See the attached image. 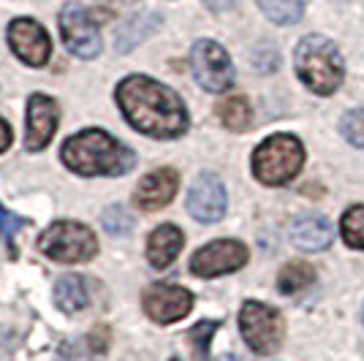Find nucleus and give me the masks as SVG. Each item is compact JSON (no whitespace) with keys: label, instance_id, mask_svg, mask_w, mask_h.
<instances>
[{"label":"nucleus","instance_id":"1","mask_svg":"<svg viewBox=\"0 0 364 361\" xmlns=\"http://www.w3.org/2000/svg\"><path fill=\"white\" fill-rule=\"evenodd\" d=\"M117 104L136 131L155 139H174L188 128V112L180 95L150 76L122 79L117 87Z\"/></svg>","mask_w":364,"mask_h":361},{"label":"nucleus","instance_id":"2","mask_svg":"<svg viewBox=\"0 0 364 361\" xmlns=\"http://www.w3.org/2000/svg\"><path fill=\"white\" fill-rule=\"evenodd\" d=\"M63 161L85 177H117L134 168L136 155L104 131H82L63 144Z\"/></svg>","mask_w":364,"mask_h":361},{"label":"nucleus","instance_id":"3","mask_svg":"<svg viewBox=\"0 0 364 361\" xmlns=\"http://www.w3.org/2000/svg\"><path fill=\"white\" fill-rule=\"evenodd\" d=\"M296 74L318 95H332L343 82V58L340 49L323 36H304L296 46Z\"/></svg>","mask_w":364,"mask_h":361},{"label":"nucleus","instance_id":"4","mask_svg":"<svg viewBox=\"0 0 364 361\" xmlns=\"http://www.w3.org/2000/svg\"><path fill=\"white\" fill-rule=\"evenodd\" d=\"M304 161V150L296 136L277 134L258 144L253 152V174L264 185H286L291 182Z\"/></svg>","mask_w":364,"mask_h":361},{"label":"nucleus","instance_id":"5","mask_svg":"<svg viewBox=\"0 0 364 361\" xmlns=\"http://www.w3.org/2000/svg\"><path fill=\"white\" fill-rule=\"evenodd\" d=\"M41 250L55 261L63 264H85L98 253V239L87 226L74 223V220H60L49 226L41 234Z\"/></svg>","mask_w":364,"mask_h":361},{"label":"nucleus","instance_id":"6","mask_svg":"<svg viewBox=\"0 0 364 361\" xmlns=\"http://www.w3.org/2000/svg\"><path fill=\"white\" fill-rule=\"evenodd\" d=\"M240 326H242L245 343L256 353H274L283 340V320L272 307L261 301H245L240 313Z\"/></svg>","mask_w":364,"mask_h":361},{"label":"nucleus","instance_id":"7","mask_svg":"<svg viewBox=\"0 0 364 361\" xmlns=\"http://www.w3.org/2000/svg\"><path fill=\"white\" fill-rule=\"evenodd\" d=\"M191 68L196 82L210 92H223L234 85V65L228 52L215 41H196L191 52Z\"/></svg>","mask_w":364,"mask_h":361},{"label":"nucleus","instance_id":"8","mask_svg":"<svg viewBox=\"0 0 364 361\" xmlns=\"http://www.w3.org/2000/svg\"><path fill=\"white\" fill-rule=\"evenodd\" d=\"M60 33L63 41L68 46V52L76 58H98L101 55V36L98 25L92 22L90 11L82 3H68L60 11Z\"/></svg>","mask_w":364,"mask_h":361},{"label":"nucleus","instance_id":"9","mask_svg":"<svg viewBox=\"0 0 364 361\" xmlns=\"http://www.w3.org/2000/svg\"><path fill=\"white\" fill-rule=\"evenodd\" d=\"M245 264H247V247L242 242L220 239L204 244L196 256L191 258V271L198 277H218V274L242 269Z\"/></svg>","mask_w":364,"mask_h":361},{"label":"nucleus","instance_id":"10","mask_svg":"<svg viewBox=\"0 0 364 361\" xmlns=\"http://www.w3.org/2000/svg\"><path fill=\"white\" fill-rule=\"evenodd\" d=\"M9 44L14 55L28 65H44L52 55V41L36 19H14L9 25Z\"/></svg>","mask_w":364,"mask_h":361},{"label":"nucleus","instance_id":"11","mask_svg":"<svg viewBox=\"0 0 364 361\" xmlns=\"http://www.w3.org/2000/svg\"><path fill=\"white\" fill-rule=\"evenodd\" d=\"M226 188L213 174H201L188 193V210L198 223H218L226 215Z\"/></svg>","mask_w":364,"mask_h":361},{"label":"nucleus","instance_id":"12","mask_svg":"<svg viewBox=\"0 0 364 361\" xmlns=\"http://www.w3.org/2000/svg\"><path fill=\"white\" fill-rule=\"evenodd\" d=\"M193 296L180 286H152L144 293V313L155 323H174L191 313Z\"/></svg>","mask_w":364,"mask_h":361},{"label":"nucleus","instance_id":"13","mask_svg":"<svg viewBox=\"0 0 364 361\" xmlns=\"http://www.w3.org/2000/svg\"><path fill=\"white\" fill-rule=\"evenodd\" d=\"M58 131V104L46 95H33L28 104V150H44Z\"/></svg>","mask_w":364,"mask_h":361},{"label":"nucleus","instance_id":"14","mask_svg":"<svg viewBox=\"0 0 364 361\" xmlns=\"http://www.w3.org/2000/svg\"><path fill=\"white\" fill-rule=\"evenodd\" d=\"M177 185H180V174L174 168H158V171H152V174H147L144 180L139 182L136 204L147 212L161 210L174 198Z\"/></svg>","mask_w":364,"mask_h":361},{"label":"nucleus","instance_id":"15","mask_svg":"<svg viewBox=\"0 0 364 361\" xmlns=\"http://www.w3.org/2000/svg\"><path fill=\"white\" fill-rule=\"evenodd\" d=\"M291 244L299 247V250H307V253H316V250H323L329 247L334 239V228L326 217L321 215H302L291 223Z\"/></svg>","mask_w":364,"mask_h":361},{"label":"nucleus","instance_id":"16","mask_svg":"<svg viewBox=\"0 0 364 361\" xmlns=\"http://www.w3.org/2000/svg\"><path fill=\"white\" fill-rule=\"evenodd\" d=\"M182 244H185V237L177 226H166L155 228L150 234V242H147V258L155 269H166L174 264V258L180 256Z\"/></svg>","mask_w":364,"mask_h":361},{"label":"nucleus","instance_id":"17","mask_svg":"<svg viewBox=\"0 0 364 361\" xmlns=\"http://www.w3.org/2000/svg\"><path fill=\"white\" fill-rule=\"evenodd\" d=\"M109 334L104 329L90 331L85 337H76V340H68L65 345L60 347L58 353V361H101L104 353H107V340Z\"/></svg>","mask_w":364,"mask_h":361},{"label":"nucleus","instance_id":"18","mask_svg":"<svg viewBox=\"0 0 364 361\" xmlns=\"http://www.w3.org/2000/svg\"><path fill=\"white\" fill-rule=\"evenodd\" d=\"M161 28V16L147 11V14H136L131 16L125 25H122L120 31H117V38H114V46H117V52H131L136 44H141L147 36Z\"/></svg>","mask_w":364,"mask_h":361},{"label":"nucleus","instance_id":"19","mask_svg":"<svg viewBox=\"0 0 364 361\" xmlns=\"http://www.w3.org/2000/svg\"><path fill=\"white\" fill-rule=\"evenodd\" d=\"M87 286L79 274H65L55 283V304L63 313H79L82 307H87Z\"/></svg>","mask_w":364,"mask_h":361},{"label":"nucleus","instance_id":"20","mask_svg":"<svg viewBox=\"0 0 364 361\" xmlns=\"http://www.w3.org/2000/svg\"><path fill=\"white\" fill-rule=\"evenodd\" d=\"M218 117L231 131H247L253 122V109L247 104V98L234 95V98H223L218 104Z\"/></svg>","mask_w":364,"mask_h":361},{"label":"nucleus","instance_id":"21","mask_svg":"<svg viewBox=\"0 0 364 361\" xmlns=\"http://www.w3.org/2000/svg\"><path fill=\"white\" fill-rule=\"evenodd\" d=\"M313 280H316V269L310 264H304V261H294L289 266H283L280 277H277V288L283 293H296V291L310 286Z\"/></svg>","mask_w":364,"mask_h":361},{"label":"nucleus","instance_id":"22","mask_svg":"<svg viewBox=\"0 0 364 361\" xmlns=\"http://www.w3.org/2000/svg\"><path fill=\"white\" fill-rule=\"evenodd\" d=\"M261 11L269 16L277 25H294L299 22L304 14V3L302 0H258Z\"/></svg>","mask_w":364,"mask_h":361},{"label":"nucleus","instance_id":"23","mask_svg":"<svg viewBox=\"0 0 364 361\" xmlns=\"http://www.w3.org/2000/svg\"><path fill=\"white\" fill-rule=\"evenodd\" d=\"M340 231H343V239L348 242V247L364 250V204L350 207V210L343 215Z\"/></svg>","mask_w":364,"mask_h":361},{"label":"nucleus","instance_id":"24","mask_svg":"<svg viewBox=\"0 0 364 361\" xmlns=\"http://www.w3.org/2000/svg\"><path fill=\"white\" fill-rule=\"evenodd\" d=\"M218 331V320H201L188 331V343L193 347V361H210V340Z\"/></svg>","mask_w":364,"mask_h":361},{"label":"nucleus","instance_id":"25","mask_svg":"<svg viewBox=\"0 0 364 361\" xmlns=\"http://www.w3.org/2000/svg\"><path fill=\"white\" fill-rule=\"evenodd\" d=\"M25 226H31V217H22V215H14V212H9L3 204H0V237L6 239L9 244V256L14 258L16 256V244H14V237L22 231Z\"/></svg>","mask_w":364,"mask_h":361},{"label":"nucleus","instance_id":"26","mask_svg":"<svg viewBox=\"0 0 364 361\" xmlns=\"http://www.w3.org/2000/svg\"><path fill=\"white\" fill-rule=\"evenodd\" d=\"M340 131L348 139L353 147H364V109L348 112L343 122H340Z\"/></svg>","mask_w":364,"mask_h":361},{"label":"nucleus","instance_id":"27","mask_svg":"<svg viewBox=\"0 0 364 361\" xmlns=\"http://www.w3.org/2000/svg\"><path fill=\"white\" fill-rule=\"evenodd\" d=\"M131 226H134V220H131V215L122 207H109L104 212V228H107L109 234H128Z\"/></svg>","mask_w":364,"mask_h":361},{"label":"nucleus","instance_id":"28","mask_svg":"<svg viewBox=\"0 0 364 361\" xmlns=\"http://www.w3.org/2000/svg\"><path fill=\"white\" fill-rule=\"evenodd\" d=\"M9 144H11V128L6 120H0V152L9 150Z\"/></svg>","mask_w":364,"mask_h":361},{"label":"nucleus","instance_id":"29","mask_svg":"<svg viewBox=\"0 0 364 361\" xmlns=\"http://www.w3.org/2000/svg\"><path fill=\"white\" fill-rule=\"evenodd\" d=\"M204 3H207V9H213V11H226L237 0H204Z\"/></svg>","mask_w":364,"mask_h":361},{"label":"nucleus","instance_id":"30","mask_svg":"<svg viewBox=\"0 0 364 361\" xmlns=\"http://www.w3.org/2000/svg\"><path fill=\"white\" fill-rule=\"evenodd\" d=\"M171 361H180V359H171Z\"/></svg>","mask_w":364,"mask_h":361}]
</instances>
